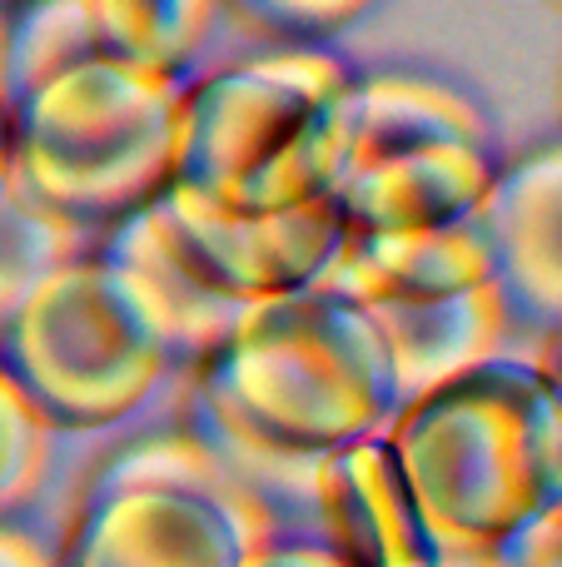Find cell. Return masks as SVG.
<instances>
[{
	"instance_id": "cell-1",
	"label": "cell",
	"mask_w": 562,
	"mask_h": 567,
	"mask_svg": "<svg viewBox=\"0 0 562 567\" xmlns=\"http://www.w3.org/2000/svg\"><path fill=\"white\" fill-rule=\"evenodd\" d=\"M199 433L244 478L299 468L374 439L394 413L388 363L364 309L329 289L249 303L229 339L195 369Z\"/></svg>"
},
{
	"instance_id": "cell-2",
	"label": "cell",
	"mask_w": 562,
	"mask_h": 567,
	"mask_svg": "<svg viewBox=\"0 0 562 567\" xmlns=\"http://www.w3.org/2000/svg\"><path fill=\"white\" fill-rule=\"evenodd\" d=\"M378 439L438 553H493L562 498L558 373L508 353L394 409Z\"/></svg>"
},
{
	"instance_id": "cell-3",
	"label": "cell",
	"mask_w": 562,
	"mask_h": 567,
	"mask_svg": "<svg viewBox=\"0 0 562 567\" xmlns=\"http://www.w3.org/2000/svg\"><path fill=\"white\" fill-rule=\"evenodd\" d=\"M185 80L85 55L6 100V179L85 235L175 185Z\"/></svg>"
},
{
	"instance_id": "cell-4",
	"label": "cell",
	"mask_w": 562,
	"mask_h": 567,
	"mask_svg": "<svg viewBox=\"0 0 562 567\" xmlns=\"http://www.w3.org/2000/svg\"><path fill=\"white\" fill-rule=\"evenodd\" d=\"M354 65L329 45H269L179 100L175 185L225 209L324 199L344 159Z\"/></svg>"
},
{
	"instance_id": "cell-5",
	"label": "cell",
	"mask_w": 562,
	"mask_h": 567,
	"mask_svg": "<svg viewBox=\"0 0 562 567\" xmlns=\"http://www.w3.org/2000/svg\"><path fill=\"white\" fill-rule=\"evenodd\" d=\"M274 538V498L199 429H165L100 463L55 567H244Z\"/></svg>"
},
{
	"instance_id": "cell-6",
	"label": "cell",
	"mask_w": 562,
	"mask_h": 567,
	"mask_svg": "<svg viewBox=\"0 0 562 567\" xmlns=\"http://www.w3.org/2000/svg\"><path fill=\"white\" fill-rule=\"evenodd\" d=\"M483 105L418 70H354L344 159L329 185L344 235L464 225L498 175Z\"/></svg>"
},
{
	"instance_id": "cell-7",
	"label": "cell",
	"mask_w": 562,
	"mask_h": 567,
	"mask_svg": "<svg viewBox=\"0 0 562 567\" xmlns=\"http://www.w3.org/2000/svg\"><path fill=\"white\" fill-rule=\"evenodd\" d=\"M0 369L50 429L80 433L129 419L159 389L169 359L90 245L0 323Z\"/></svg>"
},
{
	"instance_id": "cell-8",
	"label": "cell",
	"mask_w": 562,
	"mask_h": 567,
	"mask_svg": "<svg viewBox=\"0 0 562 567\" xmlns=\"http://www.w3.org/2000/svg\"><path fill=\"white\" fill-rule=\"evenodd\" d=\"M149 209L175 255L215 293L244 309L314 289L344 249V225L329 199L284 209H225L185 185H169Z\"/></svg>"
},
{
	"instance_id": "cell-9",
	"label": "cell",
	"mask_w": 562,
	"mask_h": 567,
	"mask_svg": "<svg viewBox=\"0 0 562 567\" xmlns=\"http://www.w3.org/2000/svg\"><path fill=\"white\" fill-rule=\"evenodd\" d=\"M468 225L508 323L553 339L562 323V150L538 145L498 165Z\"/></svg>"
},
{
	"instance_id": "cell-10",
	"label": "cell",
	"mask_w": 562,
	"mask_h": 567,
	"mask_svg": "<svg viewBox=\"0 0 562 567\" xmlns=\"http://www.w3.org/2000/svg\"><path fill=\"white\" fill-rule=\"evenodd\" d=\"M95 259L110 269L129 313L159 343L169 369H199L244 313V303H229L225 293H215L175 255L149 205L110 225L95 239Z\"/></svg>"
},
{
	"instance_id": "cell-11",
	"label": "cell",
	"mask_w": 562,
	"mask_h": 567,
	"mask_svg": "<svg viewBox=\"0 0 562 567\" xmlns=\"http://www.w3.org/2000/svg\"><path fill=\"white\" fill-rule=\"evenodd\" d=\"M354 309H364V319L378 333L394 409L503 359L508 339H513V323H508V309L493 284H473V289L444 293V299H394L354 303Z\"/></svg>"
},
{
	"instance_id": "cell-12",
	"label": "cell",
	"mask_w": 562,
	"mask_h": 567,
	"mask_svg": "<svg viewBox=\"0 0 562 567\" xmlns=\"http://www.w3.org/2000/svg\"><path fill=\"white\" fill-rule=\"evenodd\" d=\"M309 498L324 518V548L344 567H434L414 503L394 473L384 439H358L309 468Z\"/></svg>"
},
{
	"instance_id": "cell-13",
	"label": "cell",
	"mask_w": 562,
	"mask_h": 567,
	"mask_svg": "<svg viewBox=\"0 0 562 567\" xmlns=\"http://www.w3.org/2000/svg\"><path fill=\"white\" fill-rule=\"evenodd\" d=\"M493 284L473 225L408 229V235H344V249L324 269L319 289L348 303L444 299V293Z\"/></svg>"
},
{
	"instance_id": "cell-14",
	"label": "cell",
	"mask_w": 562,
	"mask_h": 567,
	"mask_svg": "<svg viewBox=\"0 0 562 567\" xmlns=\"http://www.w3.org/2000/svg\"><path fill=\"white\" fill-rule=\"evenodd\" d=\"M219 10L225 0H85L100 55L175 80L215 35Z\"/></svg>"
},
{
	"instance_id": "cell-15",
	"label": "cell",
	"mask_w": 562,
	"mask_h": 567,
	"mask_svg": "<svg viewBox=\"0 0 562 567\" xmlns=\"http://www.w3.org/2000/svg\"><path fill=\"white\" fill-rule=\"evenodd\" d=\"M85 55H100L85 0H30L0 16V105Z\"/></svg>"
},
{
	"instance_id": "cell-16",
	"label": "cell",
	"mask_w": 562,
	"mask_h": 567,
	"mask_svg": "<svg viewBox=\"0 0 562 567\" xmlns=\"http://www.w3.org/2000/svg\"><path fill=\"white\" fill-rule=\"evenodd\" d=\"M95 245V235L30 205L15 185H0V323L35 293V284Z\"/></svg>"
},
{
	"instance_id": "cell-17",
	"label": "cell",
	"mask_w": 562,
	"mask_h": 567,
	"mask_svg": "<svg viewBox=\"0 0 562 567\" xmlns=\"http://www.w3.org/2000/svg\"><path fill=\"white\" fill-rule=\"evenodd\" d=\"M50 443H55V429L30 409V399L0 369V518L35 498L50 468Z\"/></svg>"
},
{
	"instance_id": "cell-18",
	"label": "cell",
	"mask_w": 562,
	"mask_h": 567,
	"mask_svg": "<svg viewBox=\"0 0 562 567\" xmlns=\"http://www.w3.org/2000/svg\"><path fill=\"white\" fill-rule=\"evenodd\" d=\"M374 6L378 0H225V10H235L249 30L269 35L274 45H324Z\"/></svg>"
},
{
	"instance_id": "cell-19",
	"label": "cell",
	"mask_w": 562,
	"mask_h": 567,
	"mask_svg": "<svg viewBox=\"0 0 562 567\" xmlns=\"http://www.w3.org/2000/svg\"><path fill=\"white\" fill-rule=\"evenodd\" d=\"M493 553L503 567H562V498L543 503L518 528H508Z\"/></svg>"
},
{
	"instance_id": "cell-20",
	"label": "cell",
	"mask_w": 562,
	"mask_h": 567,
	"mask_svg": "<svg viewBox=\"0 0 562 567\" xmlns=\"http://www.w3.org/2000/svg\"><path fill=\"white\" fill-rule=\"evenodd\" d=\"M244 567H344L324 543H309V538H274L264 548L249 553Z\"/></svg>"
},
{
	"instance_id": "cell-21",
	"label": "cell",
	"mask_w": 562,
	"mask_h": 567,
	"mask_svg": "<svg viewBox=\"0 0 562 567\" xmlns=\"http://www.w3.org/2000/svg\"><path fill=\"white\" fill-rule=\"evenodd\" d=\"M0 567H55V553H50L35 533L0 518Z\"/></svg>"
},
{
	"instance_id": "cell-22",
	"label": "cell",
	"mask_w": 562,
	"mask_h": 567,
	"mask_svg": "<svg viewBox=\"0 0 562 567\" xmlns=\"http://www.w3.org/2000/svg\"><path fill=\"white\" fill-rule=\"evenodd\" d=\"M434 567H503L498 553H438Z\"/></svg>"
},
{
	"instance_id": "cell-23",
	"label": "cell",
	"mask_w": 562,
	"mask_h": 567,
	"mask_svg": "<svg viewBox=\"0 0 562 567\" xmlns=\"http://www.w3.org/2000/svg\"><path fill=\"white\" fill-rule=\"evenodd\" d=\"M0 185H6V105H0Z\"/></svg>"
},
{
	"instance_id": "cell-24",
	"label": "cell",
	"mask_w": 562,
	"mask_h": 567,
	"mask_svg": "<svg viewBox=\"0 0 562 567\" xmlns=\"http://www.w3.org/2000/svg\"><path fill=\"white\" fill-rule=\"evenodd\" d=\"M20 6H30V0H0V16H10V10H20Z\"/></svg>"
}]
</instances>
